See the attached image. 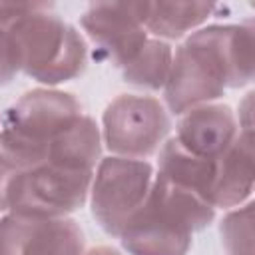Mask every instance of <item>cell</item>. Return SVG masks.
Returning a JSON list of instances; mask_svg holds the SVG:
<instances>
[{
	"label": "cell",
	"mask_w": 255,
	"mask_h": 255,
	"mask_svg": "<svg viewBox=\"0 0 255 255\" xmlns=\"http://www.w3.org/2000/svg\"><path fill=\"white\" fill-rule=\"evenodd\" d=\"M253 24L207 26L191 32L171 58L163 86L171 114L211 104L227 88H241L253 80Z\"/></svg>",
	"instance_id": "obj_1"
},
{
	"label": "cell",
	"mask_w": 255,
	"mask_h": 255,
	"mask_svg": "<svg viewBox=\"0 0 255 255\" xmlns=\"http://www.w3.org/2000/svg\"><path fill=\"white\" fill-rule=\"evenodd\" d=\"M213 217L211 203L155 173L143 203L129 217L120 239L131 255H187L193 233L205 229Z\"/></svg>",
	"instance_id": "obj_2"
},
{
	"label": "cell",
	"mask_w": 255,
	"mask_h": 255,
	"mask_svg": "<svg viewBox=\"0 0 255 255\" xmlns=\"http://www.w3.org/2000/svg\"><path fill=\"white\" fill-rule=\"evenodd\" d=\"M84 116L80 102L60 90H32L20 96L0 120V155L16 169L46 161L56 137Z\"/></svg>",
	"instance_id": "obj_3"
},
{
	"label": "cell",
	"mask_w": 255,
	"mask_h": 255,
	"mask_svg": "<svg viewBox=\"0 0 255 255\" xmlns=\"http://www.w3.org/2000/svg\"><path fill=\"white\" fill-rule=\"evenodd\" d=\"M16 46L20 72L32 80L56 86L86 70L88 46L84 36L66 20L48 12V4L8 28Z\"/></svg>",
	"instance_id": "obj_4"
},
{
	"label": "cell",
	"mask_w": 255,
	"mask_h": 255,
	"mask_svg": "<svg viewBox=\"0 0 255 255\" xmlns=\"http://www.w3.org/2000/svg\"><path fill=\"white\" fill-rule=\"evenodd\" d=\"M94 171L40 163L18 169L8 191V213L28 217H68L88 201Z\"/></svg>",
	"instance_id": "obj_5"
},
{
	"label": "cell",
	"mask_w": 255,
	"mask_h": 255,
	"mask_svg": "<svg viewBox=\"0 0 255 255\" xmlns=\"http://www.w3.org/2000/svg\"><path fill=\"white\" fill-rule=\"evenodd\" d=\"M153 181L147 159L110 155L100 159L90 183V209L96 223L112 237H120L129 217L143 203Z\"/></svg>",
	"instance_id": "obj_6"
},
{
	"label": "cell",
	"mask_w": 255,
	"mask_h": 255,
	"mask_svg": "<svg viewBox=\"0 0 255 255\" xmlns=\"http://www.w3.org/2000/svg\"><path fill=\"white\" fill-rule=\"evenodd\" d=\"M102 126V139L114 155L145 159L165 143L171 120L159 100L122 94L108 104Z\"/></svg>",
	"instance_id": "obj_7"
},
{
	"label": "cell",
	"mask_w": 255,
	"mask_h": 255,
	"mask_svg": "<svg viewBox=\"0 0 255 255\" xmlns=\"http://www.w3.org/2000/svg\"><path fill=\"white\" fill-rule=\"evenodd\" d=\"M145 2H96L80 18V24L102 60L126 68L147 42L143 28Z\"/></svg>",
	"instance_id": "obj_8"
},
{
	"label": "cell",
	"mask_w": 255,
	"mask_h": 255,
	"mask_svg": "<svg viewBox=\"0 0 255 255\" xmlns=\"http://www.w3.org/2000/svg\"><path fill=\"white\" fill-rule=\"evenodd\" d=\"M84 231L70 217L0 219V255H84Z\"/></svg>",
	"instance_id": "obj_9"
},
{
	"label": "cell",
	"mask_w": 255,
	"mask_h": 255,
	"mask_svg": "<svg viewBox=\"0 0 255 255\" xmlns=\"http://www.w3.org/2000/svg\"><path fill=\"white\" fill-rule=\"evenodd\" d=\"M237 135V118L225 104H201L183 112L175 129L177 143L205 159H217Z\"/></svg>",
	"instance_id": "obj_10"
},
{
	"label": "cell",
	"mask_w": 255,
	"mask_h": 255,
	"mask_svg": "<svg viewBox=\"0 0 255 255\" xmlns=\"http://www.w3.org/2000/svg\"><path fill=\"white\" fill-rule=\"evenodd\" d=\"M253 191V133L239 131L233 143L215 159L211 205L235 209Z\"/></svg>",
	"instance_id": "obj_11"
},
{
	"label": "cell",
	"mask_w": 255,
	"mask_h": 255,
	"mask_svg": "<svg viewBox=\"0 0 255 255\" xmlns=\"http://www.w3.org/2000/svg\"><path fill=\"white\" fill-rule=\"evenodd\" d=\"M157 173L169 181L197 193L211 203V189L215 181V159H205L183 149L175 137L167 139L159 149Z\"/></svg>",
	"instance_id": "obj_12"
},
{
	"label": "cell",
	"mask_w": 255,
	"mask_h": 255,
	"mask_svg": "<svg viewBox=\"0 0 255 255\" xmlns=\"http://www.w3.org/2000/svg\"><path fill=\"white\" fill-rule=\"evenodd\" d=\"M215 8L209 2H145L143 28L157 40H179L199 28Z\"/></svg>",
	"instance_id": "obj_13"
},
{
	"label": "cell",
	"mask_w": 255,
	"mask_h": 255,
	"mask_svg": "<svg viewBox=\"0 0 255 255\" xmlns=\"http://www.w3.org/2000/svg\"><path fill=\"white\" fill-rule=\"evenodd\" d=\"M171 46L157 38H147L137 56L122 70L124 80L135 88L161 90L167 82L171 68Z\"/></svg>",
	"instance_id": "obj_14"
},
{
	"label": "cell",
	"mask_w": 255,
	"mask_h": 255,
	"mask_svg": "<svg viewBox=\"0 0 255 255\" xmlns=\"http://www.w3.org/2000/svg\"><path fill=\"white\" fill-rule=\"evenodd\" d=\"M219 235L227 255H253V203L231 209L221 219Z\"/></svg>",
	"instance_id": "obj_15"
},
{
	"label": "cell",
	"mask_w": 255,
	"mask_h": 255,
	"mask_svg": "<svg viewBox=\"0 0 255 255\" xmlns=\"http://www.w3.org/2000/svg\"><path fill=\"white\" fill-rule=\"evenodd\" d=\"M18 72H20V64L12 36L8 28H0V88L10 84Z\"/></svg>",
	"instance_id": "obj_16"
},
{
	"label": "cell",
	"mask_w": 255,
	"mask_h": 255,
	"mask_svg": "<svg viewBox=\"0 0 255 255\" xmlns=\"http://www.w3.org/2000/svg\"><path fill=\"white\" fill-rule=\"evenodd\" d=\"M42 4H6L0 2V28H10L20 18L38 10Z\"/></svg>",
	"instance_id": "obj_17"
},
{
	"label": "cell",
	"mask_w": 255,
	"mask_h": 255,
	"mask_svg": "<svg viewBox=\"0 0 255 255\" xmlns=\"http://www.w3.org/2000/svg\"><path fill=\"white\" fill-rule=\"evenodd\" d=\"M16 171L18 169L0 155V211H8V191Z\"/></svg>",
	"instance_id": "obj_18"
},
{
	"label": "cell",
	"mask_w": 255,
	"mask_h": 255,
	"mask_svg": "<svg viewBox=\"0 0 255 255\" xmlns=\"http://www.w3.org/2000/svg\"><path fill=\"white\" fill-rule=\"evenodd\" d=\"M84 255H120V251H118V249H114V247L100 245V247L90 249V251H88V253H84Z\"/></svg>",
	"instance_id": "obj_19"
}]
</instances>
